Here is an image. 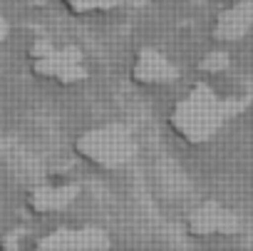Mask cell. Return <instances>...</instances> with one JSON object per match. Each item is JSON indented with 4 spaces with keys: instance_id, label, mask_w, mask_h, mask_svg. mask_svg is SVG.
Here are the masks:
<instances>
[{
    "instance_id": "obj_5",
    "label": "cell",
    "mask_w": 253,
    "mask_h": 251,
    "mask_svg": "<svg viewBox=\"0 0 253 251\" xmlns=\"http://www.w3.org/2000/svg\"><path fill=\"white\" fill-rule=\"evenodd\" d=\"M129 82L139 90H162L179 80V67L157 45H142L129 62Z\"/></svg>"
},
{
    "instance_id": "obj_8",
    "label": "cell",
    "mask_w": 253,
    "mask_h": 251,
    "mask_svg": "<svg viewBox=\"0 0 253 251\" xmlns=\"http://www.w3.org/2000/svg\"><path fill=\"white\" fill-rule=\"evenodd\" d=\"M251 20H253V3H251V0L236 3V5H231L228 10H223L216 18V23L211 28V38L216 43H221V45L236 43V40H241L246 35Z\"/></svg>"
},
{
    "instance_id": "obj_6",
    "label": "cell",
    "mask_w": 253,
    "mask_h": 251,
    "mask_svg": "<svg viewBox=\"0 0 253 251\" xmlns=\"http://www.w3.org/2000/svg\"><path fill=\"white\" fill-rule=\"evenodd\" d=\"M82 189L77 182H40L35 187L28 189L25 199H23V206L30 216H38V219H50V216H57L67 209H72L80 199Z\"/></svg>"
},
{
    "instance_id": "obj_9",
    "label": "cell",
    "mask_w": 253,
    "mask_h": 251,
    "mask_svg": "<svg viewBox=\"0 0 253 251\" xmlns=\"http://www.w3.org/2000/svg\"><path fill=\"white\" fill-rule=\"evenodd\" d=\"M62 8L75 15V18H102V15H114L122 10L142 8L149 0H60Z\"/></svg>"
},
{
    "instance_id": "obj_1",
    "label": "cell",
    "mask_w": 253,
    "mask_h": 251,
    "mask_svg": "<svg viewBox=\"0 0 253 251\" xmlns=\"http://www.w3.org/2000/svg\"><path fill=\"white\" fill-rule=\"evenodd\" d=\"M226 112V102L218 97V92L211 85L199 82L176 97V102L169 107L167 127L184 145H206L223 127Z\"/></svg>"
},
{
    "instance_id": "obj_2",
    "label": "cell",
    "mask_w": 253,
    "mask_h": 251,
    "mask_svg": "<svg viewBox=\"0 0 253 251\" xmlns=\"http://www.w3.org/2000/svg\"><path fill=\"white\" fill-rule=\"evenodd\" d=\"M72 152L80 162L97 172H122L139 154V142L129 127L117 122H104L82 130L72 140Z\"/></svg>"
},
{
    "instance_id": "obj_7",
    "label": "cell",
    "mask_w": 253,
    "mask_h": 251,
    "mask_svg": "<svg viewBox=\"0 0 253 251\" xmlns=\"http://www.w3.org/2000/svg\"><path fill=\"white\" fill-rule=\"evenodd\" d=\"M186 234L194 239H209V236H218V234H231L233 229V219L226 209H221L213 201H206L201 206H196L189 216H186Z\"/></svg>"
},
{
    "instance_id": "obj_10",
    "label": "cell",
    "mask_w": 253,
    "mask_h": 251,
    "mask_svg": "<svg viewBox=\"0 0 253 251\" xmlns=\"http://www.w3.org/2000/svg\"><path fill=\"white\" fill-rule=\"evenodd\" d=\"M8 38H10V23H8V18L3 13H0V45H3Z\"/></svg>"
},
{
    "instance_id": "obj_3",
    "label": "cell",
    "mask_w": 253,
    "mask_h": 251,
    "mask_svg": "<svg viewBox=\"0 0 253 251\" xmlns=\"http://www.w3.org/2000/svg\"><path fill=\"white\" fill-rule=\"evenodd\" d=\"M28 70L35 80L55 87H77L89 77L82 50L70 43H57L52 38H35L25 52Z\"/></svg>"
},
{
    "instance_id": "obj_4",
    "label": "cell",
    "mask_w": 253,
    "mask_h": 251,
    "mask_svg": "<svg viewBox=\"0 0 253 251\" xmlns=\"http://www.w3.org/2000/svg\"><path fill=\"white\" fill-rule=\"evenodd\" d=\"M112 239L104 229L92 224H60L47 229L45 234L33 236L30 249H45V251H97L109 249Z\"/></svg>"
}]
</instances>
